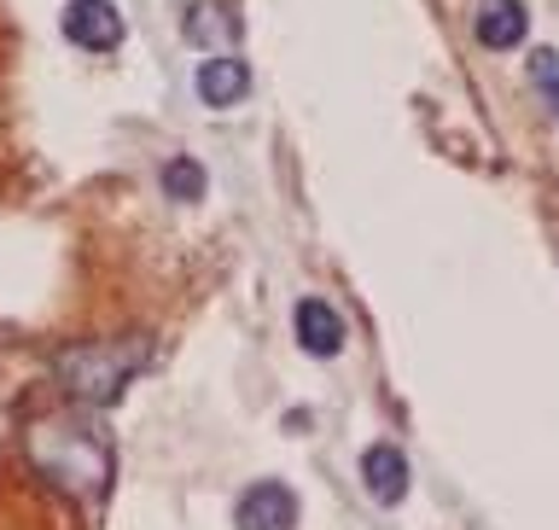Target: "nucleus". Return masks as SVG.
<instances>
[{
	"label": "nucleus",
	"instance_id": "5",
	"mask_svg": "<svg viewBox=\"0 0 559 530\" xmlns=\"http://www.w3.org/2000/svg\"><path fill=\"white\" fill-rule=\"evenodd\" d=\"M245 87H251V64L234 59V52H216V59L199 64V99L210 105V111H227V105H239Z\"/></svg>",
	"mask_w": 559,
	"mask_h": 530
},
{
	"label": "nucleus",
	"instance_id": "4",
	"mask_svg": "<svg viewBox=\"0 0 559 530\" xmlns=\"http://www.w3.org/2000/svg\"><path fill=\"white\" fill-rule=\"evenodd\" d=\"M234 525H239V530H292V525H297V496H292L286 484L262 479V484H251V490L239 496Z\"/></svg>",
	"mask_w": 559,
	"mask_h": 530
},
{
	"label": "nucleus",
	"instance_id": "1",
	"mask_svg": "<svg viewBox=\"0 0 559 530\" xmlns=\"http://www.w3.org/2000/svg\"><path fill=\"white\" fill-rule=\"evenodd\" d=\"M24 449L35 472H41L47 484L70 490V496H99L105 484H111V444H105V432L94 426V420L82 414H47L35 420V426L24 432Z\"/></svg>",
	"mask_w": 559,
	"mask_h": 530
},
{
	"label": "nucleus",
	"instance_id": "6",
	"mask_svg": "<svg viewBox=\"0 0 559 530\" xmlns=\"http://www.w3.org/2000/svg\"><path fill=\"white\" fill-rule=\"evenodd\" d=\"M361 484L379 507H396L402 496H408V461H402V449H391V444L367 449L361 455Z\"/></svg>",
	"mask_w": 559,
	"mask_h": 530
},
{
	"label": "nucleus",
	"instance_id": "2",
	"mask_svg": "<svg viewBox=\"0 0 559 530\" xmlns=\"http://www.w3.org/2000/svg\"><path fill=\"white\" fill-rule=\"evenodd\" d=\"M140 367H146V339H87L52 356V379L82 409H111Z\"/></svg>",
	"mask_w": 559,
	"mask_h": 530
},
{
	"label": "nucleus",
	"instance_id": "3",
	"mask_svg": "<svg viewBox=\"0 0 559 530\" xmlns=\"http://www.w3.org/2000/svg\"><path fill=\"white\" fill-rule=\"evenodd\" d=\"M64 35L82 52H117L122 47V12L111 0H70L64 7Z\"/></svg>",
	"mask_w": 559,
	"mask_h": 530
},
{
	"label": "nucleus",
	"instance_id": "8",
	"mask_svg": "<svg viewBox=\"0 0 559 530\" xmlns=\"http://www.w3.org/2000/svg\"><path fill=\"white\" fill-rule=\"evenodd\" d=\"M524 24H531V17H524L519 0H484L478 17H472V35H478L489 52H507V47L524 42Z\"/></svg>",
	"mask_w": 559,
	"mask_h": 530
},
{
	"label": "nucleus",
	"instance_id": "10",
	"mask_svg": "<svg viewBox=\"0 0 559 530\" xmlns=\"http://www.w3.org/2000/svg\"><path fill=\"white\" fill-rule=\"evenodd\" d=\"M531 76L542 82V94H548L554 111H559V52H536V59H531Z\"/></svg>",
	"mask_w": 559,
	"mask_h": 530
},
{
	"label": "nucleus",
	"instance_id": "7",
	"mask_svg": "<svg viewBox=\"0 0 559 530\" xmlns=\"http://www.w3.org/2000/svg\"><path fill=\"white\" fill-rule=\"evenodd\" d=\"M297 344L309 356H338L344 350V315L326 304V297H304L297 304Z\"/></svg>",
	"mask_w": 559,
	"mask_h": 530
},
{
	"label": "nucleus",
	"instance_id": "9",
	"mask_svg": "<svg viewBox=\"0 0 559 530\" xmlns=\"http://www.w3.org/2000/svg\"><path fill=\"white\" fill-rule=\"evenodd\" d=\"M164 192H169V199H181V204L204 199V169L192 164V157H175V164H164Z\"/></svg>",
	"mask_w": 559,
	"mask_h": 530
}]
</instances>
